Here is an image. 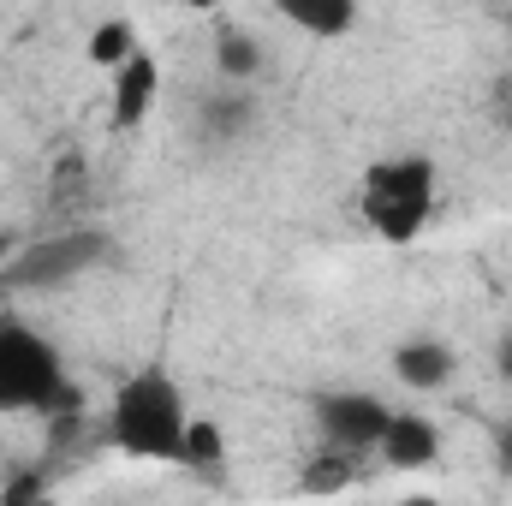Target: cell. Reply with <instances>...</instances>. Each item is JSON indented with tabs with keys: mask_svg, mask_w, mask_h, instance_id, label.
Here are the masks:
<instances>
[{
	"mask_svg": "<svg viewBox=\"0 0 512 506\" xmlns=\"http://www.w3.org/2000/svg\"><path fill=\"white\" fill-rule=\"evenodd\" d=\"M495 370L512 381V334H501V340H495Z\"/></svg>",
	"mask_w": 512,
	"mask_h": 506,
	"instance_id": "2e32d148",
	"label": "cell"
},
{
	"mask_svg": "<svg viewBox=\"0 0 512 506\" xmlns=\"http://www.w3.org/2000/svg\"><path fill=\"white\" fill-rule=\"evenodd\" d=\"M215 66H221V78H227L233 90H245L256 72H262V48H256L251 30L221 24V30H215Z\"/></svg>",
	"mask_w": 512,
	"mask_h": 506,
	"instance_id": "30bf717a",
	"label": "cell"
},
{
	"mask_svg": "<svg viewBox=\"0 0 512 506\" xmlns=\"http://www.w3.org/2000/svg\"><path fill=\"white\" fill-rule=\"evenodd\" d=\"M435 453H441V429L423 411H393V423L376 441V459L387 471H423V465H435Z\"/></svg>",
	"mask_w": 512,
	"mask_h": 506,
	"instance_id": "8992f818",
	"label": "cell"
},
{
	"mask_svg": "<svg viewBox=\"0 0 512 506\" xmlns=\"http://www.w3.org/2000/svg\"><path fill=\"white\" fill-rule=\"evenodd\" d=\"M435 197H441V173L429 155H387L364 173L358 185V215L364 227L387 239V245H411L429 215H435Z\"/></svg>",
	"mask_w": 512,
	"mask_h": 506,
	"instance_id": "3957f363",
	"label": "cell"
},
{
	"mask_svg": "<svg viewBox=\"0 0 512 506\" xmlns=\"http://www.w3.org/2000/svg\"><path fill=\"white\" fill-rule=\"evenodd\" d=\"M155 96H161V66H155V54L149 48H137L126 66L114 72V102H108V114H114V126L131 131L149 120V108H155Z\"/></svg>",
	"mask_w": 512,
	"mask_h": 506,
	"instance_id": "52a82bcc",
	"label": "cell"
},
{
	"mask_svg": "<svg viewBox=\"0 0 512 506\" xmlns=\"http://www.w3.org/2000/svg\"><path fill=\"white\" fill-rule=\"evenodd\" d=\"M310 417H316V435H322V453H346V459H364L376 453L382 429L393 423V405L364 393V387H328L310 399Z\"/></svg>",
	"mask_w": 512,
	"mask_h": 506,
	"instance_id": "5b68a950",
	"label": "cell"
},
{
	"mask_svg": "<svg viewBox=\"0 0 512 506\" xmlns=\"http://www.w3.org/2000/svg\"><path fill=\"white\" fill-rule=\"evenodd\" d=\"M358 477V459H346V453H316L310 465H304V495H334V489H346Z\"/></svg>",
	"mask_w": 512,
	"mask_h": 506,
	"instance_id": "5bb4252c",
	"label": "cell"
},
{
	"mask_svg": "<svg viewBox=\"0 0 512 506\" xmlns=\"http://www.w3.org/2000/svg\"><path fill=\"white\" fill-rule=\"evenodd\" d=\"M453 370H459V358H453V346H447V340L411 334V340H399V346H393V376L405 381V387H417V393L447 387Z\"/></svg>",
	"mask_w": 512,
	"mask_h": 506,
	"instance_id": "ba28073f",
	"label": "cell"
},
{
	"mask_svg": "<svg viewBox=\"0 0 512 506\" xmlns=\"http://www.w3.org/2000/svg\"><path fill=\"white\" fill-rule=\"evenodd\" d=\"M507 36H512V18H507Z\"/></svg>",
	"mask_w": 512,
	"mask_h": 506,
	"instance_id": "d6986e66",
	"label": "cell"
},
{
	"mask_svg": "<svg viewBox=\"0 0 512 506\" xmlns=\"http://www.w3.org/2000/svg\"><path fill=\"white\" fill-rule=\"evenodd\" d=\"M399 506H441V501H435V495H405Z\"/></svg>",
	"mask_w": 512,
	"mask_h": 506,
	"instance_id": "e0dca14e",
	"label": "cell"
},
{
	"mask_svg": "<svg viewBox=\"0 0 512 506\" xmlns=\"http://www.w3.org/2000/svg\"><path fill=\"white\" fill-rule=\"evenodd\" d=\"M30 506H60V501H54V495H36V501H30Z\"/></svg>",
	"mask_w": 512,
	"mask_h": 506,
	"instance_id": "ac0fdd59",
	"label": "cell"
},
{
	"mask_svg": "<svg viewBox=\"0 0 512 506\" xmlns=\"http://www.w3.org/2000/svg\"><path fill=\"white\" fill-rule=\"evenodd\" d=\"M298 30H310V36H346L352 24H358V6L352 0H286L280 6Z\"/></svg>",
	"mask_w": 512,
	"mask_h": 506,
	"instance_id": "8fae6325",
	"label": "cell"
},
{
	"mask_svg": "<svg viewBox=\"0 0 512 506\" xmlns=\"http://www.w3.org/2000/svg\"><path fill=\"white\" fill-rule=\"evenodd\" d=\"M131 54H137V30H131V18H102V24L90 30V60H96L102 72H120Z\"/></svg>",
	"mask_w": 512,
	"mask_h": 506,
	"instance_id": "7c38bea8",
	"label": "cell"
},
{
	"mask_svg": "<svg viewBox=\"0 0 512 506\" xmlns=\"http://www.w3.org/2000/svg\"><path fill=\"white\" fill-rule=\"evenodd\" d=\"M102 256H108V233H102V227H72V233H54V239H30L18 256H6L0 292H6V298L54 292V286H66V280L90 274Z\"/></svg>",
	"mask_w": 512,
	"mask_h": 506,
	"instance_id": "277c9868",
	"label": "cell"
},
{
	"mask_svg": "<svg viewBox=\"0 0 512 506\" xmlns=\"http://www.w3.org/2000/svg\"><path fill=\"white\" fill-rule=\"evenodd\" d=\"M185 465H191V471H209V477L227 465V435H221V423L191 417V429H185Z\"/></svg>",
	"mask_w": 512,
	"mask_h": 506,
	"instance_id": "4fadbf2b",
	"label": "cell"
},
{
	"mask_svg": "<svg viewBox=\"0 0 512 506\" xmlns=\"http://www.w3.org/2000/svg\"><path fill=\"white\" fill-rule=\"evenodd\" d=\"M185 429H191V411L167 364H143L114 387L108 435L120 453L155 459V465H185Z\"/></svg>",
	"mask_w": 512,
	"mask_h": 506,
	"instance_id": "6da1fadb",
	"label": "cell"
},
{
	"mask_svg": "<svg viewBox=\"0 0 512 506\" xmlns=\"http://www.w3.org/2000/svg\"><path fill=\"white\" fill-rule=\"evenodd\" d=\"M251 120H256V102L245 90H221V96H209V102L197 108V126H203L209 143H239V137L251 131Z\"/></svg>",
	"mask_w": 512,
	"mask_h": 506,
	"instance_id": "9c48e42d",
	"label": "cell"
},
{
	"mask_svg": "<svg viewBox=\"0 0 512 506\" xmlns=\"http://www.w3.org/2000/svg\"><path fill=\"white\" fill-rule=\"evenodd\" d=\"M12 411L60 423L78 411V387L48 334H36L18 310H0V417H12Z\"/></svg>",
	"mask_w": 512,
	"mask_h": 506,
	"instance_id": "7a4b0ae2",
	"label": "cell"
},
{
	"mask_svg": "<svg viewBox=\"0 0 512 506\" xmlns=\"http://www.w3.org/2000/svg\"><path fill=\"white\" fill-rule=\"evenodd\" d=\"M495 465H501V471L512 477V423L501 429V435H495Z\"/></svg>",
	"mask_w": 512,
	"mask_h": 506,
	"instance_id": "9a60e30c",
	"label": "cell"
}]
</instances>
